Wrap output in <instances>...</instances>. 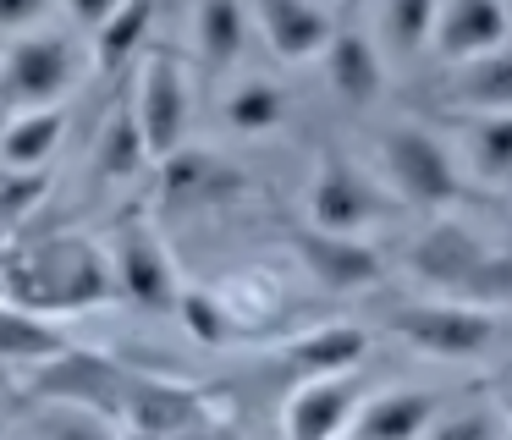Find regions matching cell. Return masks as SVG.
I'll list each match as a JSON object with an SVG mask.
<instances>
[{
  "instance_id": "obj_1",
  "label": "cell",
  "mask_w": 512,
  "mask_h": 440,
  "mask_svg": "<svg viewBox=\"0 0 512 440\" xmlns=\"http://www.w3.org/2000/svg\"><path fill=\"white\" fill-rule=\"evenodd\" d=\"M0 297L45 319L83 314V308H100L116 297V270L89 237H50L0 270Z\"/></svg>"
},
{
  "instance_id": "obj_2",
  "label": "cell",
  "mask_w": 512,
  "mask_h": 440,
  "mask_svg": "<svg viewBox=\"0 0 512 440\" xmlns=\"http://www.w3.org/2000/svg\"><path fill=\"white\" fill-rule=\"evenodd\" d=\"M375 176L386 182L391 198H402L413 209L463 204V165H457V154L430 127H413V121H397V127L380 132V171Z\"/></svg>"
},
{
  "instance_id": "obj_3",
  "label": "cell",
  "mask_w": 512,
  "mask_h": 440,
  "mask_svg": "<svg viewBox=\"0 0 512 440\" xmlns=\"http://www.w3.org/2000/svg\"><path fill=\"white\" fill-rule=\"evenodd\" d=\"M501 325H507V319H501L496 308L457 303V297L391 308V330H397L413 352L441 358V363H468V358H479V352H490L501 336Z\"/></svg>"
},
{
  "instance_id": "obj_4",
  "label": "cell",
  "mask_w": 512,
  "mask_h": 440,
  "mask_svg": "<svg viewBox=\"0 0 512 440\" xmlns=\"http://www.w3.org/2000/svg\"><path fill=\"white\" fill-rule=\"evenodd\" d=\"M138 138H144L149 160H177L188 143V121H193V94H188V66L171 50H149L144 66L133 77V99H127Z\"/></svg>"
},
{
  "instance_id": "obj_5",
  "label": "cell",
  "mask_w": 512,
  "mask_h": 440,
  "mask_svg": "<svg viewBox=\"0 0 512 440\" xmlns=\"http://www.w3.org/2000/svg\"><path fill=\"white\" fill-rule=\"evenodd\" d=\"M386 215V182L347 154H325L309 182V226L331 237H364Z\"/></svg>"
},
{
  "instance_id": "obj_6",
  "label": "cell",
  "mask_w": 512,
  "mask_h": 440,
  "mask_svg": "<svg viewBox=\"0 0 512 440\" xmlns=\"http://www.w3.org/2000/svg\"><path fill=\"white\" fill-rule=\"evenodd\" d=\"M111 270H116V292H122L127 303L155 308V314H177L182 275H177V264H171V253H166V242H160L155 226L127 220L122 237H116Z\"/></svg>"
},
{
  "instance_id": "obj_7",
  "label": "cell",
  "mask_w": 512,
  "mask_h": 440,
  "mask_svg": "<svg viewBox=\"0 0 512 440\" xmlns=\"http://www.w3.org/2000/svg\"><path fill=\"white\" fill-rule=\"evenodd\" d=\"M72 77H78V61H72V44L61 33H23L0 61V88H12L17 110L61 105Z\"/></svg>"
},
{
  "instance_id": "obj_8",
  "label": "cell",
  "mask_w": 512,
  "mask_h": 440,
  "mask_svg": "<svg viewBox=\"0 0 512 440\" xmlns=\"http://www.w3.org/2000/svg\"><path fill=\"white\" fill-rule=\"evenodd\" d=\"M364 396L369 391L353 380V374L298 380L287 391V407H281V429H287V440H347Z\"/></svg>"
},
{
  "instance_id": "obj_9",
  "label": "cell",
  "mask_w": 512,
  "mask_h": 440,
  "mask_svg": "<svg viewBox=\"0 0 512 440\" xmlns=\"http://www.w3.org/2000/svg\"><path fill=\"white\" fill-rule=\"evenodd\" d=\"M254 17L259 39L281 55V61H314L331 50L336 39V17L320 0H243Z\"/></svg>"
},
{
  "instance_id": "obj_10",
  "label": "cell",
  "mask_w": 512,
  "mask_h": 440,
  "mask_svg": "<svg viewBox=\"0 0 512 440\" xmlns=\"http://www.w3.org/2000/svg\"><path fill=\"white\" fill-rule=\"evenodd\" d=\"M507 33H512L507 0H441L430 50L452 66H468V61H479V55L501 50Z\"/></svg>"
},
{
  "instance_id": "obj_11",
  "label": "cell",
  "mask_w": 512,
  "mask_h": 440,
  "mask_svg": "<svg viewBox=\"0 0 512 440\" xmlns=\"http://www.w3.org/2000/svg\"><path fill=\"white\" fill-rule=\"evenodd\" d=\"M441 407L446 396L430 391V385H386V391L364 396L347 440H424L430 424L441 418Z\"/></svg>"
},
{
  "instance_id": "obj_12",
  "label": "cell",
  "mask_w": 512,
  "mask_h": 440,
  "mask_svg": "<svg viewBox=\"0 0 512 440\" xmlns=\"http://www.w3.org/2000/svg\"><path fill=\"white\" fill-rule=\"evenodd\" d=\"M303 270L320 286H336V292H364V286L380 281V253L369 248L364 237H331V231H303L298 237Z\"/></svg>"
},
{
  "instance_id": "obj_13",
  "label": "cell",
  "mask_w": 512,
  "mask_h": 440,
  "mask_svg": "<svg viewBox=\"0 0 512 440\" xmlns=\"http://www.w3.org/2000/svg\"><path fill=\"white\" fill-rule=\"evenodd\" d=\"M67 116L61 105H34V110H12V121L0 127V165L12 176H34L45 171V160L61 149Z\"/></svg>"
},
{
  "instance_id": "obj_14",
  "label": "cell",
  "mask_w": 512,
  "mask_h": 440,
  "mask_svg": "<svg viewBox=\"0 0 512 440\" xmlns=\"http://www.w3.org/2000/svg\"><path fill=\"white\" fill-rule=\"evenodd\" d=\"M369 358V330L364 325H320L287 347V369L298 380H325V374H353Z\"/></svg>"
},
{
  "instance_id": "obj_15",
  "label": "cell",
  "mask_w": 512,
  "mask_h": 440,
  "mask_svg": "<svg viewBox=\"0 0 512 440\" xmlns=\"http://www.w3.org/2000/svg\"><path fill=\"white\" fill-rule=\"evenodd\" d=\"M325 72H331V88L347 105H369L386 88V61L369 44V33H358V28H336L331 50H325Z\"/></svg>"
},
{
  "instance_id": "obj_16",
  "label": "cell",
  "mask_w": 512,
  "mask_h": 440,
  "mask_svg": "<svg viewBox=\"0 0 512 440\" xmlns=\"http://www.w3.org/2000/svg\"><path fill=\"white\" fill-rule=\"evenodd\" d=\"M193 50L210 72L237 66V55L248 50V6L243 0H199L193 11Z\"/></svg>"
},
{
  "instance_id": "obj_17",
  "label": "cell",
  "mask_w": 512,
  "mask_h": 440,
  "mask_svg": "<svg viewBox=\"0 0 512 440\" xmlns=\"http://www.w3.org/2000/svg\"><path fill=\"white\" fill-rule=\"evenodd\" d=\"M457 110L463 116H512V39L479 61L457 66Z\"/></svg>"
},
{
  "instance_id": "obj_18",
  "label": "cell",
  "mask_w": 512,
  "mask_h": 440,
  "mask_svg": "<svg viewBox=\"0 0 512 440\" xmlns=\"http://www.w3.org/2000/svg\"><path fill=\"white\" fill-rule=\"evenodd\" d=\"M28 440H127V424L83 402H50L39 396L28 413Z\"/></svg>"
},
{
  "instance_id": "obj_19",
  "label": "cell",
  "mask_w": 512,
  "mask_h": 440,
  "mask_svg": "<svg viewBox=\"0 0 512 440\" xmlns=\"http://www.w3.org/2000/svg\"><path fill=\"white\" fill-rule=\"evenodd\" d=\"M463 171L490 187L512 182V116H463Z\"/></svg>"
},
{
  "instance_id": "obj_20",
  "label": "cell",
  "mask_w": 512,
  "mask_h": 440,
  "mask_svg": "<svg viewBox=\"0 0 512 440\" xmlns=\"http://www.w3.org/2000/svg\"><path fill=\"white\" fill-rule=\"evenodd\" d=\"M67 341L50 325L45 314H28V308L0 303V358L6 363H28V369H45L50 358H61Z\"/></svg>"
},
{
  "instance_id": "obj_21",
  "label": "cell",
  "mask_w": 512,
  "mask_h": 440,
  "mask_svg": "<svg viewBox=\"0 0 512 440\" xmlns=\"http://www.w3.org/2000/svg\"><path fill=\"white\" fill-rule=\"evenodd\" d=\"M221 121L232 132H248V138L276 132L281 121H287V94H281L270 77H248V83H237L232 94L221 99Z\"/></svg>"
},
{
  "instance_id": "obj_22",
  "label": "cell",
  "mask_w": 512,
  "mask_h": 440,
  "mask_svg": "<svg viewBox=\"0 0 512 440\" xmlns=\"http://www.w3.org/2000/svg\"><path fill=\"white\" fill-rule=\"evenodd\" d=\"M149 22H155V0H127V6L94 33V66H100V72L127 66L138 55V44L149 39Z\"/></svg>"
},
{
  "instance_id": "obj_23",
  "label": "cell",
  "mask_w": 512,
  "mask_h": 440,
  "mask_svg": "<svg viewBox=\"0 0 512 440\" xmlns=\"http://www.w3.org/2000/svg\"><path fill=\"white\" fill-rule=\"evenodd\" d=\"M441 0H380V33L391 50H424L435 39Z\"/></svg>"
},
{
  "instance_id": "obj_24",
  "label": "cell",
  "mask_w": 512,
  "mask_h": 440,
  "mask_svg": "<svg viewBox=\"0 0 512 440\" xmlns=\"http://www.w3.org/2000/svg\"><path fill=\"white\" fill-rule=\"evenodd\" d=\"M501 435H507L501 402H446L424 440H501Z\"/></svg>"
},
{
  "instance_id": "obj_25",
  "label": "cell",
  "mask_w": 512,
  "mask_h": 440,
  "mask_svg": "<svg viewBox=\"0 0 512 440\" xmlns=\"http://www.w3.org/2000/svg\"><path fill=\"white\" fill-rule=\"evenodd\" d=\"M138 165H155L149 160V149H144V138H138V127H133V116H111L105 121V132H100V171L105 176H133Z\"/></svg>"
},
{
  "instance_id": "obj_26",
  "label": "cell",
  "mask_w": 512,
  "mask_h": 440,
  "mask_svg": "<svg viewBox=\"0 0 512 440\" xmlns=\"http://www.w3.org/2000/svg\"><path fill=\"white\" fill-rule=\"evenodd\" d=\"M45 6L50 0H0V33H17V39H23V33L45 17Z\"/></svg>"
},
{
  "instance_id": "obj_27",
  "label": "cell",
  "mask_w": 512,
  "mask_h": 440,
  "mask_svg": "<svg viewBox=\"0 0 512 440\" xmlns=\"http://www.w3.org/2000/svg\"><path fill=\"white\" fill-rule=\"evenodd\" d=\"M122 6H127V0H67L72 22H83L89 33H100V28H105V22H111Z\"/></svg>"
},
{
  "instance_id": "obj_28",
  "label": "cell",
  "mask_w": 512,
  "mask_h": 440,
  "mask_svg": "<svg viewBox=\"0 0 512 440\" xmlns=\"http://www.w3.org/2000/svg\"><path fill=\"white\" fill-rule=\"evenodd\" d=\"M177 440H243L232 424H221V418H199V424L188 429V435H177Z\"/></svg>"
},
{
  "instance_id": "obj_29",
  "label": "cell",
  "mask_w": 512,
  "mask_h": 440,
  "mask_svg": "<svg viewBox=\"0 0 512 440\" xmlns=\"http://www.w3.org/2000/svg\"><path fill=\"white\" fill-rule=\"evenodd\" d=\"M501 418H507V429H512V385H507V396H501Z\"/></svg>"
},
{
  "instance_id": "obj_30",
  "label": "cell",
  "mask_w": 512,
  "mask_h": 440,
  "mask_svg": "<svg viewBox=\"0 0 512 440\" xmlns=\"http://www.w3.org/2000/svg\"><path fill=\"white\" fill-rule=\"evenodd\" d=\"M369 0H336V11H364Z\"/></svg>"
}]
</instances>
